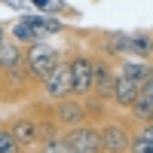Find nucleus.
I'll list each match as a JSON object with an SVG mask.
<instances>
[{"label": "nucleus", "mask_w": 153, "mask_h": 153, "mask_svg": "<svg viewBox=\"0 0 153 153\" xmlns=\"http://www.w3.org/2000/svg\"><path fill=\"white\" fill-rule=\"evenodd\" d=\"M6 126H9V132L16 135V141H19L25 150H28V153L43 141V126H40V117H37L31 107H22L19 113H12V117L6 120Z\"/></svg>", "instance_id": "obj_4"}, {"label": "nucleus", "mask_w": 153, "mask_h": 153, "mask_svg": "<svg viewBox=\"0 0 153 153\" xmlns=\"http://www.w3.org/2000/svg\"><path fill=\"white\" fill-rule=\"evenodd\" d=\"M6 37H12L16 43H22L25 49L28 46H34V43H43V40H52L49 34H43L37 25L28 19V16H19V19H12V22H6Z\"/></svg>", "instance_id": "obj_7"}, {"label": "nucleus", "mask_w": 153, "mask_h": 153, "mask_svg": "<svg viewBox=\"0 0 153 153\" xmlns=\"http://www.w3.org/2000/svg\"><path fill=\"white\" fill-rule=\"evenodd\" d=\"M129 153H153V123H141L132 126V144Z\"/></svg>", "instance_id": "obj_11"}, {"label": "nucleus", "mask_w": 153, "mask_h": 153, "mask_svg": "<svg viewBox=\"0 0 153 153\" xmlns=\"http://www.w3.org/2000/svg\"><path fill=\"white\" fill-rule=\"evenodd\" d=\"M126 58H147V61H153V28L150 31H129Z\"/></svg>", "instance_id": "obj_9"}, {"label": "nucleus", "mask_w": 153, "mask_h": 153, "mask_svg": "<svg viewBox=\"0 0 153 153\" xmlns=\"http://www.w3.org/2000/svg\"><path fill=\"white\" fill-rule=\"evenodd\" d=\"M28 9L46 12V16H71V9L61 3V0H28Z\"/></svg>", "instance_id": "obj_13"}, {"label": "nucleus", "mask_w": 153, "mask_h": 153, "mask_svg": "<svg viewBox=\"0 0 153 153\" xmlns=\"http://www.w3.org/2000/svg\"><path fill=\"white\" fill-rule=\"evenodd\" d=\"M68 95H74V80H71V61H68V55H65L52 71L43 76V83H40V98L58 101V98H68Z\"/></svg>", "instance_id": "obj_5"}, {"label": "nucleus", "mask_w": 153, "mask_h": 153, "mask_svg": "<svg viewBox=\"0 0 153 153\" xmlns=\"http://www.w3.org/2000/svg\"><path fill=\"white\" fill-rule=\"evenodd\" d=\"M132 120L129 113L110 110L104 120H98V132H101V144H104V153H129L132 144Z\"/></svg>", "instance_id": "obj_1"}, {"label": "nucleus", "mask_w": 153, "mask_h": 153, "mask_svg": "<svg viewBox=\"0 0 153 153\" xmlns=\"http://www.w3.org/2000/svg\"><path fill=\"white\" fill-rule=\"evenodd\" d=\"M65 55H68V46H55L52 40H43V43H34V46L25 49V61H28V68H31L37 83H43V76L52 71Z\"/></svg>", "instance_id": "obj_2"}, {"label": "nucleus", "mask_w": 153, "mask_h": 153, "mask_svg": "<svg viewBox=\"0 0 153 153\" xmlns=\"http://www.w3.org/2000/svg\"><path fill=\"white\" fill-rule=\"evenodd\" d=\"M141 95H144V98L150 101V104H153V76H150V80H147V83L141 86Z\"/></svg>", "instance_id": "obj_16"}, {"label": "nucleus", "mask_w": 153, "mask_h": 153, "mask_svg": "<svg viewBox=\"0 0 153 153\" xmlns=\"http://www.w3.org/2000/svg\"><path fill=\"white\" fill-rule=\"evenodd\" d=\"M113 86H117V61L95 52V74H92V95L98 104L113 107Z\"/></svg>", "instance_id": "obj_3"}, {"label": "nucleus", "mask_w": 153, "mask_h": 153, "mask_svg": "<svg viewBox=\"0 0 153 153\" xmlns=\"http://www.w3.org/2000/svg\"><path fill=\"white\" fill-rule=\"evenodd\" d=\"M31 153H71V150H68L65 141H61V135H55V138H46V141H40Z\"/></svg>", "instance_id": "obj_15"}, {"label": "nucleus", "mask_w": 153, "mask_h": 153, "mask_svg": "<svg viewBox=\"0 0 153 153\" xmlns=\"http://www.w3.org/2000/svg\"><path fill=\"white\" fill-rule=\"evenodd\" d=\"M61 141L68 144L71 153H104V144H101V132L98 123H86V126H74V129L61 132Z\"/></svg>", "instance_id": "obj_6"}, {"label": "nucleus", "mask_w": 153, "mask_h": 153, "mask_svg": "<svg viewBox=\"0 0 153 153\" xmlns=\"http://www.w3.org/2000/svg\"><path fill=\"white\" fill-rule=\"evenodd\" d=\"M6 37V22H0V40Z\"/></svg>", "instance_id": "obj_18"}, {"label": "nucleus", "mask_w": 153, "mask_h": 153, "mask_svg": "<svg viewBox=\"0 0 153 153\" xmlns=\"http://www.w3.org/2000/svg\"><path fill=\"white\" fill-rule=\"evenodd\" d=\"M0 153H28V150L16 141V135L9 132L6 120H0Z\"/></svg>", "instance_id": "obj_14"}, {"label": "nucleus", "mask_w": 153, "mask_h": 153, "mask_svg": "<svg viewBox=\"0 0 153 153\" xmlns=\"http://www.w3.org/2000/svg\"><path fill=\"white\" fill-rule=\"evenodd\" d=\"M126 113H129V120L138 123V126H141V123H153V104H150L144 95H138V101H135Z\"/></svg>", "instance_id": "obj_12"}, {"label": "nucleus", "mask_w": 153, "mask_h": 153, "mask_svg": "<svg viewBox=\"0 0 153 153\" xmlns=\"http://www.w3.org/2000/svg\"><path fill=\"white\" fill-rule=\"evenodd\" d=\"M25 61V46L16 43L12 37H3L0 40V71H12Z\"/></svg>", "instance_id": "obj_10"}, {"label": "nucleus", "mask_w": 153, "mask_h": 153, "mask_svg": "<svg viewBox=\"0 0 153 153\" xmlns=\"http://www.w3.org/2000/svg\"><path fill=\"white\" fill-rule=\"evenodd\" d=\"M0 104H6V89H3V74H0Z\"/></svg>", "instance_id": "obj_17"}, {"label": "nucleus", "mask_w": 153, "mask_h": 153, "mask_svg": "<svg viewBox=\"0 0 153 153\" xmlns=\"http://www.w3.org/2000/svg\"><path fill=\"white\" fill-rule=\"evenodd\" d=\"M138 95H141V83L117 71V86H113V110L126 113V110L138 101Z\"/></svg>", "instance_id": "obj_8"}]
</instances>
